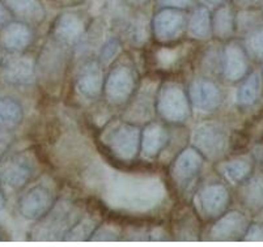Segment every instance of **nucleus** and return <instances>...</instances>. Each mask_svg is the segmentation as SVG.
<instances>
[{
  "mask_svg": "<svg viewBox=\"0 0 263 247\" xmlns=\"http://www.w3.org/2000/svg\"><path fill=\"white\" fill-rule=\"evenodd\" d=\"M249 226V220L245 215L237 211L223 213L217 217L209 232V239L215 242L242 241Z\"/></svg>",
  "mask_w": 263,
  "mask_h": 247,
  "instance_id": "nucleus-8",
  "label": "nucleus"
},
{
  "mask_svg": "<svg viewBox=\"0 0 263 247\" xmlns=\"http://www.w3.org/2000/svg\"><path fill=\"white\" fill-rule=\"evenodd\" d=\"M156 109L164 121L183 123L190 115V100L177 84H166L160 89Z\"/></svg>",
  "mask_w": 263,
  "mask_h": 247,
  "instance_id": "nucleus-5",
  "label": "nucleus"
},
{
  "mask_svg": "<svg viewBox=\"0 0 263 247\" xmlns=\"http://www.w3.org/2000/svg\"><path fill=\"white\" fill-rule=\"evenodd\" d=\"M193 148L210 161L223 158L229 148V136L227 129L217 122H204L198 124L191 135Z\"/></svg>",
  "mask_w": 263,
  "mask_h": 247,
  "instance_id": "nucleus-4",
  "label": "nucleus"
},
{
  "mask_svg": "<svg viewBox=\"0 0 263 247\" xmlns=\"http://www.w3.org/2000/svg\"><path fill=\"white\" fill-rule=\"evenodd\" d=\"M260 23H263V13L260 8H242L236 13V33L248 34Z\"/></svg>",
  "mask_w": 263,
  "mask_h": 247,
  "instance_id": "nucleus-28",
  "label": "nucleus"
},
{
  "mask_svg": "<svg viewBox=\"0 0 263 247\" xmlns=\"http://www.w3.org/2000/svg\"><path fill=\"white\" fill-rule=\"evenodd\" d=\"M243 242H263V225H249L246 233L242 238Z\"/></svg>",
  "mask_w": 263,
  "mask_h": 247,
  "instance_id": "nucleus-32",
  "label": "nucleus"
},
{
  "mask_svg": "<svg viewBox=\"0 0 263 247\" xmlns=\"http://www.w3.org/2000/svg\"><path fill=\"white\" fill-rule=\"evenodd\" d=\"M54 205V195L44 184H37L26 191L18 200V212L24 219L37 221Z\"/></svg>",
  "mask_w": 263,
  "mask_h": 247,
  "instance_id": "nucleus-9",
  "label": "nucleus"
},
{
  "mask_svg": "<svg viewBox=\"0 0 263 247\" xmlns=\"http://www.w3.org/2000/svg\"><path fill=\"white\" fill-rule=\"evenodd\" d=\"M12 13L7 9V7L0 2V30L6 28L9 23L12 21Z\"/></svg>",
  "mask_w": 263,
  "mask_h": 247,
  "instance_id": "nucleus-35",
  "label": "nucleus"
},
{
  "mask_svg": "<svg viewBox=\"0 0 263 247\" xmlns=\"http://www.w3.org/2000/svg\"><path fill=\"white\" fill-rule=\"evenodd\" d=\"M260 73H262V80H263V66H262V69H260Z\"/></svg>",
  "mask_w": 263,
  "mask_h": 247,
  "instance_id": "nucleus-41",
  "label": "nucleus"
},
{
  "mask_svg": "<svg viewBox=\"0 0 263 247\" xmlns=\"http://www.w3.org/2000/svg\"><path fill=\"white\" fill-rule=\"evenodd\" d=\"M128 2L133 4H143L145 3V2H148V0H128Z\"/></svg>",
  "mask_w": 263,
  "mask_h": 247,
  "instance_id": "nucleus-39",
  "label": "nucleus"
},
{
  "mask_svg": "<svg viewBox=\"0 0 263 247\" xmlns=\"http://www.w3.org/2000/svg\"><path fill=\"white\" fill-rule=\"evenodd\" d=\"M243 37H245L243 49L249 59L255 63H263V23L255 26Z\"/></svg>",
  "mask_w": 263,
  "mask_h": 247,
  "instance_id": "nucleus-27",
  "label": "nucleus"
},
{
  "mask_svg": "<svg viewBox=\"0 0 263 247\" xmlns=\"http://www.w3.org/2000/svg\"><path fill=\"white\" fill-rule=\"evenodd\" d=\"M11 143H12L11 134L6 132V131H0V158L6 155L9 145H11Z\"/></svg>",
  "mask_w": 263,
  "mask_h": 247,
  "instance_id": "nucleus-34",
  "label": "nucleus"
},
{
  "mask_svg": "<svg viewBox=\"0 0 263 247\" xmlns=\"http://www.w3.org/2000/svg\"><path fill=\"white\" fill-rule=\"evenodd\" d=\"M234 4L241 8H260L263 0H233Z\"/></svg>",
  "mask_w": 263,
  "mask_h": 247,
  "instance_id": "nucleus-36",
  "label": "nucleus"
},
{
  "mask_svg": "<svg viewBox=\"0 0 263 247\" xmlns=\"http://www.w3.org/2000/svg\"><path fill=\"white\" fill-rule=\"evenodd\" d=\"M250 69V59L240 43H229L221 52V75L231 83L245 79Z\"/></svg>",
  "mask_w": 263,
  "mask_h": 247,
  "instance_id": "nucleus-10",
  "label": "nucleus"
},
{
  "mask_svg": "<svg viewBox=\"0 0 263 247\" xmlns=\"http://www.w3.org/2000/svg\"><path fill=\"white\" fill-rule=\"evenodd\" d=\"M187 33L191 38L199 41L210 40L212 37L211 12L207 7H198L187 20Z\"/></svg>",
  "mask_w": 263,
  "mask_h": 247,
  "instance_id": "nucleus-25",
  "label": "nucleus"
},
{
  "mask_svg": "<svg viewBox=\"0 0 263 247\" xmlns=\"http://www.w3.org/2000/svg\"><path fill=\"white\" fill-rule=\"evenodd\" d=\"M220 169H221L224 178L229 183L238 186L250 177L253 169H254V162L250 157L241 156V157L233 158L231 161L223 162Z\"/></svg>",
  "mask_w": 263,
  "mask_h": 247,
  "instance_id": "nucleus-24",
  "label": "nucleus"
},
{
  "mask_svg": "<svg viewBox=\"0 0 263 247\" xmlns=\"http://www.w3.org/2000/svg\"><path fill=\"white\" fill-rule=\"evenodd\" d=\"M140 129L133 123H121L110 129L106 144L122 161H133L140 150Z\"/></svg>",
  "mask_w": 263,
  "mask_h": 247,
  "instance_id": "nucleus-6",
  "label": "nucleus"
},
{
  "mask_svg": "<svg viewBox=\"0 0 263 247\" xmlns=\"http://www.w3.org/2000/svg\"><path fill=\"white\" fill-rule=\"evenodd\" d=\"M119 50H121L119 41L117 38H110L102 45L101 50H100V61L104 64L110 63L118 55Z\"/></svg>",
  "mask_w": 263,
  "mask_h": 247,
  "instance_id": "nucleus-30",
  "label": "nucleus"
},
{
  "mask_svg": "<svg viewBox=\"0 0 263 247\" xmlns=\"http://www.w3.org/2000/svg\"><path fill=\"white\" fill-rule=\"evenodd\" d=\"M200 2L209 7H219V6H221V4L227 3L228 0H200Z\"/></svg>",
  "mask_w": 263,
  "mask_h": 247,
  "instance_id": "nucleus-37",
  "label": "nucleus"
},
{
  "mask_svg": "<svg viewBox=\"0 0 263 247\" xmlns=\"http://www.w3.org/2000/svg\"><path fill=\"white\" fill-rule=\"evenodd\" d=\"M119 232L113 226H101L99 229H95V232L90 236L89 241H118Z\"/></svg>",
  "mask_w": 263,
  "mask_h": 247,
  "instance_id": "nucleus-31",
  "label": "nucleus"
},
{
  "mask_svg": "<svg viewBox=\"0 0 263 247\" xmlns=\"http://www.w3.org/2000/svg\"><path fill=\"white\" fill-rule=\"evenodd\" d=\"M35 173L34 157L29 152H15L0 158V186L3 191H18Z\"/></svg>",
  "mask_w": 263,
  "mask_h": 247,
  "instance_id": "nucleus-3",
  "label": "nucleus"
},
{
  "mask_svg": "<svg viewBox=\"0 0 263 247\" xmlns=\"http://www.w3.org/2000/svg\"><path fill=\"white\" fill-rule=\"evenodd\" d=\"M212 35L219 40H229L236 33V12L233 6L224 3L216 7V11L211 14Z\"/></svg>",
  "mask_w": 263,
  "mask_h": 247,
  "instance_id": "nucleus-22",
  "label": "nucleus"
},
{
  "mask_svg": "<svg viewBox=\"0 0 263 247\" xmlns=\"http://www.w3.org/2000/svg\"><path fill=\"white\" fill-rule=\"evenodd\" d=\"M241 81L242 83L236 93V102L242 109H249L258 104L263 96V80L260 69L248 73V76Z\"/></svg>",
  "mask_w": 263,
  "mask_h": 247,
  "instance_id": "nucleus-21",
  "label": "nucleus"
},
{
  "mask_svg": "<svg viewBox=\"0 0 263 247\" xmlns=\"http://www.w3.org/2000/svg\"><path fill=\"white\" fill-rule=\"evenodd\" d=\"M84 23L73 13H64L59 16L54 25V35L57 41L67 46L79 42L84 35Z\"/></svg>",
  "mask_w": 263,
  "mask_h": 247,
  "instance_id": "nucleus-20",
  "label": "nucleus"
},
{
  "mask_svg": "<svg viewBox=\"0 0 263 247\" xmlns=\"http://www.w3.org/2000/svg\"><path fill=\"white\" fill-rule=\"evenodd\" d=\"M4 205H6V198H4L3 188H2V186H0V211L3 210Z\"/></svg>",
  "mask_w": 263,
  "mask_h": 247,
  "instance_id": "nucleus-38",
  "label": "nucleus"
},
{
  "mask_svg": "<svg viewBox=\"0 0 263 247\" xmlns=\"http://www.w3.org/2000/svg\"><path fill=\"white\" fill-rule=\"evenodd\" d=\"M157 2L164 8L186 9L193 4L194 0H157Z\"/></svg>",
  "mask_w": 263,
  "mask_h": 247,
  "instance_id": "nucleus-33",
  "label": "nucleus"
},
{
  "mask_svg": "<svg viewBox=\"0 0 263 247\" xmlns=\"http://www.w3.org/2000/svg\"><path fill=\"white\" fill-rule=\"evenodd\" d=\"M260 11H262V13H263V6H262V7H260Z\"/></svg>",
  "mask_w": 263,
  "mask_h": 247,
  "instance_id": "nucleus-42",
  "label": "nucleus"
},
{
  "mask_svg": "<svg viewBox=\"0 0 263 247\" xmlns=\"http://www.w3.org/2000/svg\"><path fill=\"white\" fill-rule=\"evenodd\" d=\"M95 182L102 200L110 208L123 212H149L165 196L164 184L156 177L100 170Z\"/></svg>",
  "mask_w": 263,
  "mask_h": 247,
  "instance_id": "nucleus-1",
  "label": "nucleus"
},
{
  "mask_svg": "<svg viewBox=\"0 0 263 247\" xmlns=\"http://www.w3.org/2000/svg\"><path fill=\"white\" fill-rule=\"evenodd\" d=\"M203 165V157L195 148H187L178 155L172 166V177L181 186H187L197 178Z\"/></svg>",
  "mask_w": 263,
  "mask_h": 247,
  "instance_id": "nucleus-15",
  "label": "nucleus"
},
{
  "mask_svg": "<svg viewBox=\"0 0 263 247\" xmlns=\"http://www.w3.org/2000/svg\"><path fill=\"white\" fill-rule=\"evenodd\" d=\"M0 239H2V237H0Z\"/></svg>",
  "mask_w": 263,
  "mask_h": 247,
  "instance_id": "nucleus-43",
  "label": "nucleus"
},
{
  "mask_svg": "<svg viewBox=\"0 0 263 247\" xmlns=\"http://www.w3.org/2000/svg\"><path fill=\"white\" fill-rule=\"evenodd\" d=\"M231 204V194L221 183L205 186L199 193V205L203 215L209 219L216 220L227 212Z\"/></svg>",
  "mask_w": 263,
  "mask_h": 247,
  "instance_id": "nucleus-14",
  "label": "nucleus"
},
{
  "mask_svg": "<svg viewBox=\"0 0 263 247\" xmlns=\"http://www.w3.org/2000/svg\"><path fill=\"white\" fill-rule=\"evenodd\" d=\"M33 40L32 29L23 21H11L0 30L2 49L12 54H20L29 47Z\"/></svg>",
  "mask_w": 263,
  "mask_h": 247,
  "instance_id": "nucleus-17",
  "label": "nucleus"
},
{
  "mask_svg": "<svg viewBox=\"0 0 263 247\" xmlns=\"http://www.w3.org/2000/svg\"><path fill=\"white\" fill-rule=\"evenodd\" d=\"M189 100L198 111L212 112L221 105V90L219 86L207 79H198L193 81L189 89Z\"/></svg>",
  "mask_w": 263,
  "mask_h": 247,
  "instance_id": "nucleus-12",
  "label": "nucleus"
},
{
  "mask_svg": "<svg viewBox=\"0 0 263 247\" xmlns=\"http://www.w3.org/2000/svg\"><path fill=\"white\" fill-rule=\"evenodd\" d=\"M168 131L157 123H151L140 134V150L144 158H155L168 144Z\"/></svg>",
  "mask_w": 263,
  "mask_h": 247,
  "instance_id": "nucleus-19",
  "label": "nucleus"
},
{
  "mask_svg": "<svg viewBox=\"0 0 263 247\" xmlns=\"http://www.w3.org/2000/svg\"><path fill=\"white\" fill-rule=\"evenodd\" d=\"M135 86L134 72L127 66H117L105 78L104 92L109 102L121 105L133 96Z\"/></svg>",
  "mask_w": 263,
  "mask_h": 247,
  "instance_id": "nucleus-7",
  "label": "nucleus"
},
{
  "mask_svg": "<svg viewBox=\"0 0 263 247\" xmlns=\"http://www.w3.org/2000/svg\"><path fill=\"white\" fill-rule=\"evenodd\" d=\"M240 186V199L246 211L260 213L263 211V173L253 172Z\"/></svg>",
  "mask_w": 263,
  "mask_h": 247,
  "instance_id": "nucleus-18",
  "label": "nucleus"
},
{
  "mask_svg": "<svg viewBox=\"0 0 263 247\" xmlns=\"http://www.w3.org/2000/svg\"><path fill=\"white\" fill-rule=\"evenodd\" d=\"M187 18L181 9L164 8L155 16L154 34L160 42H171L178 40L185 32Z\"/></svg>",
  "mask_w": 263,
  "mask_h": 247,
  "instance_id": "nucleus-11",
  "label": "nucleus"
},
{
  "mask_svg": "<svg viewBox=\"0 0 263 247\" xmlns=\"http://www.w3.org/2000/svg\"><path fill=\"white\" fill-rule=\"evenodd\" d=\"M24 118L23 106L11 97L0 98V131L11 132L17 128Z\"/></svg>",
  "mask_w": 263,
  "mask_h": 247,
  "instance_id": "nucleus-26",
  "label": "nucleus"
},
{
  "mask_svg": "<svg viewBox=\"0 0 263 247\" xmlns=\"http://www.w3.org/2000/svg\"><path fill=\"white\" fill-rule=\"evenodd\" d=\"M2 78L9 85L25 86L35 80V64L29 56L15 55L2 63Z\"/></svg>",
  "mask_w": 263,
  "mask_h": 247,
  "instance_id": "nucleus-13",
  "label": "nucleus"
},
{
  "mask_svg": "<svg viewBox=\"0 0 263 247\" xmlns=\"http://www.w3.org/2000/svg\"><path fill=\"white\" fill-rule=\"evenodd\" d=\"M96 229V222L89 217L78 220L72 227L67 232L63 241H89Z\"/></svg>",
  "mask_w": 263,
  "mask_h": 247,
  "instance_id": "nucleus-29",
  "label": "nucleus"
},
{
  "mask_svg": "<svg viewBox=\"0 0 263 247\" xmlns=\"http://www.w3.org/2000/svg\"><path fill=\"white\" fill-rule=\"evenodd\" d=\"M7 7L12 16L29 23H40L45 16V11L40 0H0Z\"/></svg>",
  "mask_w": 263,
  "mask_h": 247,
  "instance_id": "nucleus-23",
  "label": "nucleus"
},
{
  "mask_svg": "<svg viewBox=\"0 0 263 247\" xmlns=\"http://www.w3.org/2000/svg\"><path fill=\"white\" fill-rule=\"evenodd\" d=\"M105 76L100 63L90 61L81 67L76 78V89L87 100H96L104 90Z\"/></svg>",
  "mask_w": 263,
  "mask_h": 247,
  "instance_id": "nucleus-16",
  "label": "nucleus"
},
{
  "mask_svg": "<svg viewBox=\"0 0 263 247\" xmlns=\"http://www.w3.org/2000/svg\"><path fill=\"white\" fill-rule=\"evenodd\" d=\"M2 45H0V67H2V63H3V61H4V58H3V55H2Z\"/></svg>",
  "mask_w": 263,
  "mask_h": 247,
  "instance_id": "nucleus-40",
  "label": "nucleus"
},
{
  "mask_svg": "<svg viewBox=\"0 0 263 247\" xmlns=\"http://www.w3.org/2000/svg\"><path fill=\"white\" fill-rule=\"evenodd\" d=\"M32 232L34 241H63L67 232L78 221L75 208L68 201H61L40 220Z\"/></svg>",
  "mask_w": 263,
  "mask_h": 247,
  "instance_id": "nucleus-2",
  "label": "nucleus"
}]
</instances>
